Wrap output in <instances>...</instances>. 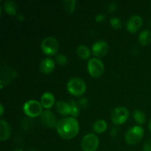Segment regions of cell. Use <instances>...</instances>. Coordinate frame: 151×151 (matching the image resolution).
I'll list each match as a JSON object with an SVG mask.
<instances>
[{
  "mask_svg": "<svg viewBox=\"0 0 151 151\" xmlns=\"http://www.w3.org/2000/svg\"><path fill=\"white\" fill-rule=\"evenodd\" d=\"M69 104H70L71 108H72V112H71V114L73 116H78L80 114V109L79 106H78L75 100H71L69 102Z\"/></svg>",
  "mask_w": 151,
  "mask_h": 151,
  "instance_id": "cb8c5ba5",
  "label": "cell"
},
{
  "mask_svg": "<svg viewBox=\"0 0 151 151\" xmlns=\"http://www.w3.org/2000/svg\"><path fill=\"white\" fill-rule=\"evenodd\" d=\"M92 52L97 57H103L107 54L109 51V44L104 40L96 41L92 45Z\"/></svg>",
  "mask_w": 151,
  "mask_h": 151,
  "instance_id": "30bf717a",
  "label": "cell"
},
{
  "mask_svg": "<svg viewBox=\"0 0 151 151\" xmlns=\"http://www.w3.org/2000/svg\"><path fill=\"white\" fill-rule=\"evenodd\" d=\"M56 109L58 112L61 115L71 114V112H72L70 104L62 100H58L56 102Z\"/></svg>",
  "mask_w": 151,
  "mask_h": 151,
  "instance_id": "2e32d148",
  "label": "cell"
},
{
  "mask_svg": "<svg viewBox=\"0 0 151 151\" xmlns=\"http://www.w3.org/2000/svg\"><path fill=\"white\" fill-rule=\"evenodd\" d=\"M63 4L64 5V9L68 13H72L75 11L76 1L75 0H65L63 1Z\"/></svg>",
  "mask_w": 151,
  "mask_h": 151,
  "instance_id": "7402d4cb",
  "label": "cell"
},
{
  "mask_svg": "<svg viewBox=\"0 0 151 151\" xmlns=\"http://www.w3.org/2000/svg\"><path fill=\"white\" fill-rule=\"evenodd\" d=\"M55 60L57 63L60 66H65L68 63L67 57L63 54H58L55 56Z\"/></svg>",
  "mask_w": 151,
  "mask_h": 151,
  "instance_id": "d4e9b609",
  "label": "cell"
},
{
  "mask_svg": "<svg viewBox=\"0 0 151 151\" xmlns=\"http://www.w3.org/2000/svg\"><path fill=\"white\" fill-rule=\"evenodd\" d=\"M41 121L45 126L49 128H55L58 123L56 116L52 112L49 110H46L41 113Z\"/></svg>",
  "mask_w": 151,
  "mask_h": 151,
  "instance_id": "8fae6325",
  "label": "cell"
},
{
  "mask_svg": "<svg viewBox=\"0 0 151 151\" xmlns=\"http://www.w3.org/2000/svg\"><path fill=\"white\" fill-rule=\"evenodd\" d=\"M41 48L46 55H52L55 54L58 50L59 43L55 37H46L41 42Z\"/></svg>",
  "mask_w": 151,
  "mask_h": 151,
  "instance_id": "5b68a950",
  "label": "cell"
},
{
  "mask_svg": "<svg viewBox=\"0 0 151 151\" xmlns=\"http://www.w3.org/2000/svg\"><path fill=\"white\" fill-rule=\"evenodd\" d=\"M29 151H37V150H35V149H32V150H30Z\"/></svg>",
  "mask_w": 151,
  "mask_h": 151,
  "instance_id": "e575fe53",
  "label": "cell"
},
{
  "mask_svg": "<svg viewBox=\"0 0 151 151\" xmlns=\"http://www.w3.org/2000/svg\"><path fill=\"white\" fill-rule=\"evenodd\" d=\"M129 116V111L126 108H115L111 114L112 122L116 125H121L128 119Z\"/></svg>",
  "mask_w": 151,
  "mask_h": 151,
  "instance_id": "ba28073f",
  "label": "cell"
},
{
  "mask_svg": "<svg viewBox=\"0 0 151 151\" xmlns=\"http://www.w3.org/2000/svg\"><path fill=\"white\" fill-rule=\"evenodd\" d=\"M18 5L14 1H6L4 3V10L10 15H16L17 13Z\"/></svg>",
  "mask_w": 151,
  "mask_h": 151,
  "instance_id": "e0dca14e",
  "label": "cell"
},
{
  "mask_svg": "<svg viewBox=\"0 0 151 151\" xmlns=\"http://www.w3.org/2000/svg\"><path fill=\"white\" fill-rule=\"evenodd\" d=\"M143 151H151V139L145 141L143 145Z\"/></svg>",
  "mask_w": 151,
  "mask_h": 151,
  "instance_id": "4316f807",
  "label": "cell"
},
{
  "mask_svg": "<svg viewBox=\"0 0 151 151\" xmlns=\"http://www.w3.org/2000/svg\"><path fill=\"white\" fill-rule=\"evenodd\" d=\"M79 104L81 105L82 107L86 108V106H88V100H87L86 97H83V98H81L79 100Z\"/></svg>",
  "mask_w": 151,
  "mask_h": 151,
  "instance_id": "83f0119b",
  "label": "cell"
},
{
  "mask_svg": "<svg viewBox=\"0 0 151 151\" xmlns=\"http://www.w3.org/2000/svg\"><path fill=\"white\" fill-rule=\"evenodd\" d=\"M14 151H24V150H22V149H21V148H16Z\"/></svg>",
  "mask_w": 151,
  "mask_h": 151,
  "instance_id": "836d02e7",
  "label": "cell"
},
{
  "mask_svg": "<svg viewBox=\"0 0 151 151\" xmlns=\"http://www.w3.org/2000/svg\"><path fill=\"white\" fill-rule=\"evenodd\" d=\"M142 18L138 15H134L130 17L127 22L126 27L129 32H135L140 28L142 24Z\"/></svg>",
  "mask_w": 151,
  "mask_h": 151,
  "instance_id": "7c38bea8",
  "label": "cell"
},
{
  "mask_svg": "<svg viewBox=\"0 0 151 151\" xmlns=\"http://www.w3.org/2000/svg\"><path fill=\"white\" fill-rule=\"evenodd\" d=\"M0 108H1V112H0V115H1V116H2L3 113H4V106H3L2 104H1Z\"/></svg>",
  "mask_w": 151,
  "mask_h": 151,
  "instance_id": "4dcf8cb0",
  "label": "cell"
},
{
  "mask_svg": "<svg viewBox=\"0 0 151 151\" xmlns=\"http://www.w3.org/2000/svg\"><path fill=\"white\" fill-rule=\"evenodd\" d=\"M77 52H78V54L80 56V58L82 59H87L91 55V52H90L88 47L86 45H83V44L80 45L78 47Z\"/></svg>",
  "mask_w": 151,
  "mask_h": 151,
  "instance_id": "ffe728a7",
  "label": "cell"
},
{
  "mask_svg": "<svg viewBox=\"0 0 151 151\" xmlns=\"http://www.w3.org/2000/svg\"><path fill=\"white\" fill-rule=\"evenodd\" d=\"M105 19H106V16L104 14H103V13H99L95 17V20L98 22H103V20H105Z\"/></svg>",
  "mask_w": 151,
  "mask_h": 151,
  "instance_id": "f1b7e54d",
  "label": "cell"
},
{
  "mask_svg": "<svg viewBox=\"0 0 151 151\" xmlns=\"http://www.w3.org/2000/svg\"><path fill=\"white\" fill-rule=\"evenodd\" d=\"M86 85L85 81L80 78H72L68 81L67 89L70 94L79 96L86 91Z\"/></svg>",
  "mask_w": 151,
  "mask_h": 151,
  "instance_id": "7a4b0ae2",
  "label": "cell"
},
{
  "mask_svg": "<svg viewBox=\"0 0 151 151\" xmlns=\"http://www.w3.org/2000/svg\"><path fill=\"white\" fill-rule=\"evenodd\" d=\"M116 134H117V128H113L111 131V135L113 136V137H116Z\"/></svg>",
  "mask_w": 151,
  "mask_h": 151,
  "instance_id": "f546056e",
  "label": "cell"
},
{
  "mask_svg": "<svg viewBox=\"0 0 151 151\" xmlns=\"http://www.w3.org/2000/svg\"><path fill=\"white\" fill-rule=\"evenodd\" d=\"M79 124L74 116L65 117L58 121L56 129L59 136L66 139L74 138L79 132Z\"/></svg>",
  "mask_w": 151,
  "mask_h": 151,
  "instance_id": "6da1fadb",
  "label": "cell"
},
{
  "mask_svg": "<svg viewBox=\"0 0 151 151\" xmlns=\"http://www.w3.org/2000/svg\"><path fill=\"white\" fill-rule=\"evenodd\" d=\"M23 110L25 114L30 117H35L42 113V105L41 102L35 100H29L27 101L23 106Z\"/></svg>",
  "mask_w": 151,
  "mask_h": 151,
  "instance_id": "277c9868",
  "label": "cell"
},
{
  "mask_svg": "<svg viewBox=\"0 0 151 151\" xmlns=\"http://www.w3.org/2000/svg\"><path fill=\"white\" fill-rule=\"evenodd\" d=\"M55 103V96L52 93L44 92L41 97V103L45 109H50Z\"/></svg>",
  "mask_w": 151,
  "mask_h": 151,
  "instance_id": "9a60e30c",
  "label": "cell"
},
{
  "mask_svg": "<svg viewBox=\"0 0 151 151\" xmlns=\"http://www.w3.org/2000/svg\"><path fill=\"white\" fill-rule=\"evenodd\" d=\"M18 19L20 21H23L24 19V16H22V15L19 14L18 15Z\"/></svg>",
  "mask_w": 151,
  "mask_h": 151,
  "instance_id": "1f68e13d",
  "label": "cell"
},
{
  "mask_svg": "<svg viewBox=\"0 0 151 151\" xmlns=\"http://www.w3.org/2000/svg\"><path fill=\"white\" fill-rule=\"evenodd\" d=\"M144 135V129L140 125L131 127L125 134V141L129 145H135L139 142Z\"/></svg>",
  "mask_w": 151,
  "mask_h": 151,
  "instance_id": "3957f363",
  "label": "cell"
},
{
  "mask_svg": "<svg viewBox=\"0 0 151 151\" xmlns=\"http://www.w3.org/2000/svg\"><path fill=\"white\" fill-rule=\"evenodd\" d=\"M106 128H107V122L103 119H98L93 125V129L98 134L104 132Z\"/></svg>",
  "mask_w": 151,
  "mask_h": 151,
  "instance_id": "d6986e66",
  "label": "cell"
},
{
  "mask_svg": "<svg viewBox=\"0 0 151 151\" xmlns=\"http://www.w3.org/2000/svg\"><path fill=\"white\" fill-rule=\"evenodd\" d=\"M110 24L113 28L116 29H119L122 27V22H121L120 19L118 17H111L110 19Z\"/></svg>",
  "mask_w": 151,
  "mask_h": 151,
  "instance_id": "603a6c76",
  "label": "cell"
},
{
  "mask_svg": "<svg viewBox=\"0 0 151 151\" xmlns=\"http://www.w3.org/2000/svg\"><path fill=\"white\" fill-rule=\"evenodd\" d=\"M150 27H151V22H150Z\"/></svg>",
  "mask_w": 151,
  "mask_h": 151,
  "instance_id": "d590c367",
  "label": "cell"
},
{
  "mask_svg": "<svg viewBox=\"0 0 151 151\" xmlns=\"http://www.w3.org/2000/svg\"><path fill=\"white\" fill-rule=\"evenodd\" d=\"M139 41L140 44L145 46L151 42V32L148 29H144L139 35Z\"/></svg>",
  "mask_w": 151,
  "mask_h": 151,
  "instance_id": "ac0fdd59",
  "label": "cell"
},
{
  "mask_svg": "<svg viewBox=\"0 0 151 151\" xmlns=\"http://www.w3.org/2000/svg\"><path fill=\"white\" fill-rule=\"evenodd\" d=\"M149 129H150V131L151 132V119H150V122H149Z\"/></svg>",
  "mask_w": 151,
  "mask_h": 151,
  "instance_id": "d6a6232c",
  "label": "cell"
},
{
  "mask_svg": "<svg viewBox=\"0 0 151 151\" xmlns=\"http://www.w3.org/2000/svg\"><path fill=\"white\" fill-rule=\"evenodd\" d=\"M39 68L41 72L43 73H50L55 69V61L50 58H46L41 60L39 65Z\"/></svg>",
  "mask_w": 151,
  "mask_h": 151,
  "instance_id": "5bb4252c",
  "label": "cell"
},
{
  "mask_svg": "<svg viewBox=\"0 0 151 151\" xmlns=\"http://www.w3.org/2000/svg\"><path fill=\"white\" fill-rule=\"evenodd\" d=\"M88 72L93 78H99L104 72V64L103 61L97 58H93L88 60L87 63Z\"/></svg>",
  "mask_w": 151,
  "mask_h": 151,
  "instance_id": "8992f818",
  "label": "cell"
},
{
  "mask_svg": "<svg viewBox=\"0 0 151 151\" xmlns=\"http://www.w3.org/2000/svg\"><path fill=\"white\" fill-rule=\"evenodd\" d=\"M116 8H117V4L114 1H111L108 4L107 9L109 12H114L116 10Z\"/></svg>",
  "mask_w": 151,
  "mask_h": 151,
  "instance_id": "484cf974",
  "label": "cell"
},
{
  "mask_svg": "<svg viewBox=\"0 0 151 151\" xmlns=\"http://www.w3.org/2000/svg\"><path fill=\"white\" fill-rule=\"evenodd\" d=\"M134 119L139 124H144L146 122V116L141 110H135L133 114Z\"/></svg>",
  "mask_w": 151,
  "mask_h": 151,
  "instance_id": "44dd1931",
  "label": "cell"
},
{
  "mask_svg": "<svg viewBox=\"0 0 151 151\" xmlns=\"http://www.w3.org/2000/svg\"><path fill=\"white\" fill-rule=\"evenodd\" d=\"M98 137L94 134H88L81 141V147L84 151H96L99 146Z\"/></svg>",
  "mask_w": 151,
  "mask_h": 151,
  "instance_id": "52a82bcc",
  "label": "cell"
},
{
  "mask_svg": "<svg viewBox=\"0 0 151 151\" xmlns=\"http://www.w3.org/2000/svg\"><path fill=\"white\" fill-rule=\"evenodd\" d=\"M12 132V128L10 124L6 121L1 119L0 121V139L5 141L8 139Z\"/></svg>",
  "mask_w": 151,
  "mask_h": 151,
  "instance_id": "4fadbf2b",
  "label": "cell"
},
{
  "mask_svg": "<svg viewBox=\"0 0 151 151\" xmlns=\"http://www.w3.org/2000/svg\"><path fill=\"white\" fill-rule=\"evenodd\" d=\"M17 76V72L13 68L5 66L2 68L1 71V88L7 84L10 83V81Z\"/></svg>",
  "mask_w": 151,
  "mask_h": 151,
  "instance_id": "9c48e42d",
  "label": "cell"
}]
</instances>
